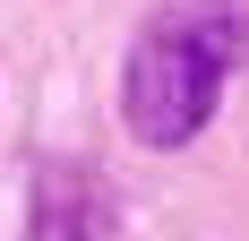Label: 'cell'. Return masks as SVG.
Returning a JSON list of instances; mask_svg holds the SVG:
<instances>
[{
	"label": "cell",
	"instance_id": "obj_2",
	"mask_svg": "<svg viewBox=\"0 0 249 241\" xmlns=\"http://www.w3.org/2000/svg\"><path fill=\"white\" fill-rule=\"evenodd\" d=\"M121 233V198L86 155H35L26 172V241H112Z\"/></svg>",
	"mask_w": 249,
	"mask_h": 241
},
{
	"label": "cell",
	"instance_id": "obj_1",
	"mask_svg": "<svg viewBox=\"0 0 249 241\" xmlns=\"http://www.w3.org/2000/svg\"><path fill=\"white\" fill-rule=\"evenodd\" d=\"M249 52V0H155L121 60V120L138 146H189Z\"/></svg>",
	"mask_w": 249,
	"mask_h": 241
}]
</instances>
